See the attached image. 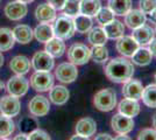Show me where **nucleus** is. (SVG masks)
Returning a JSON list of instances; mask_svg holds the SVG:
<instances>
[{
    "label": "nucleus",
    "instance_id": "18",
    "mask_svg": "<svg viewBox=\"0 0 156 140\" xmlns=\"http://www.w3.org/2000/svg\"><path fill=\"white\" fill-rule=\"evenodd\" d=\"M118 110H119V113L127 116L129 118H134L140 113V104L137 103V100L125 97L124 99L119 103Z\"/></svg>",
    "mask_w": 156,
    "mask_h": 140
},
{
    "label": "nucleus",
    "instance_id": "11",
    "mask_svg": "<svg viewBox=\"0 0 156 140\" xmlns=\"http://www.w3.org/2000/svg\"><path fill=\"white\" fill-rule=\"evenodd\" d=\"M21 109V104L18 97H14L12 95L4 96L0 99V112L7 117H15L18 116Z\"/></svg>",
    "mask_w": 156,
    "mask_h": 140
},
{
    "label": "nucleus",
    "instance_id": "7",
    "mask_svg": "<svg viewBox=\"0 0 156 140\" xmlns=\"http://www.w3.org/2000/svg\"><path fill=\"white\" fill-rule=\"evenodd\" d=\"M55 76L56 78L62 82V83H72L77 80L78 76V70L77 67L71 63V62H64L58 64V67L55 70Z\"/></svg>",
    "mask_w": 156,
    "mask_h": 140
},
{
    "label": "nucleus",
    "instance_id": "29",
    "mask_svg": "<svg viewBox=\"0 0 156 140\" xmlns=\"http://www.w3.org/2000/svg\"><path fill=\"white\" fill-rule=\"evenodd\" d=\"M101 7L100 0H80V14H84L87 16H96L98 11Z\"/></svg>",
    "mask_w": 156,
    "mask_h": 140
},
{
    "label": "nucleus",
    "instance_id": "37",
    "mask_svg": "<svg viewBox=\"0 0 156 140\" xmlns=\"http://www.w3.org/2000/svg\"><path fill=\"white\" fill-rule=\"evenodd\" d=\"M35 128H36V121L33 118H23V119L20 120V130L23 133L27 134L28 132H32Z\"/></svg>",
    "mask_w": 156,
    "mask_h": 140
},
{
    "label": "nucleus",
    "instance_id": "21",
    "mask_svg": "<svg viewBox=\"0 0 156 140\" xmlns=\"http://www.w3.org/2000/svg\"><path fill=\"white\" fill-rule=\"evenodd\" d=\"M69 97H70V92L63 85H55L50 89L49 98H50V102L55 105H64L69 100Z\"/></svg>",
    "mask_w": 156,
    "mask_h": 140
},
{
    "label": "nucleus",
    "instance_id": "3",
    "mask_svg": "<svg viewBox=\"0 0 156 140\" xmlns=\"http://www.w3.org/2000/svg\"><path fill=\"white\" fill-rule=\"evenodd\" d=\"M52 31H54V36L59 38L63 41L71 39L76 33L73 19L66 15H61L58 18H56L54 20Z\"/></svg>",
    "mask_w": 156,
    "mask_h": 140
},
{
    "label": "nucleus",
    "instance_id": "23",
    "mask_svg": "<svg viewBox=\"0 0 156 140\" xmlns=\"http://www.w3.org/2000/svg\"><path fill=\"white\" fill-rule=\"evenodd\" d=\"M14 39L21 45H27L33 40L34 32L29 26L27 25H19L13 29Z\"/></svg>",
    "mask_w": 156,
    "mask_h": 140
},
{
    "label": "nucleus",
    "instance_id": "50",
    "mask_svg": "<svg viewBox=\"0 0 156 140\" xmlns=\"http://www.w3.org/2000/svg\"><path fill=\"white\" fill-rule=\"evenodd\" d=\"M19 1H21V2H25V4H30V2H33L34 0H19Z\"/></svg>",
    "mask_w": 156,
    "mask_h": 140
},
{
    "label": "nucleus",
    "instance_id": "12",
    "mask_svg": "<svg viewBox=\"0 0 156 140\" xmlns=\"http://www.w3.org/2000/svg\"><path fill=\"white\" fill-rule=\"evenodd\" d=\"M140 47L135 39L133 36H121L117 39L115 48H117L118 53L122 55L124 57H132V55L136 52V49Z\"/></svg>",
    "mask_w": 156,
    "mask_h": 140
},
{
    "label": "nucleus",
    "instance_id": "35",
    "mask_svg": "<svg viewBox=\"0 0 156 140\" xmlns=\"http://www.w3.org/2000/svg\"><path fill=\"white\" fill-rule=\"evenodd\" d=\"M114 15L115 14L113 13L108 7H100V9L96 14V20L100 26H105L108 22L114 20Z\"/></svg>",
    "mask_w": 156,
    "mask_h": 140
},
{
    "label": "nucleus",
    "instance_id": "22",
    "mask_svg": "<svg viewBox=\"0 0 156 140\" xmlns=\"http://www.w3.org/2000/svg\"><path fill=\"white\" fill-rule=\"evenodd\" d=\"M103 29H104L105 34L107 36V39H112V40H117L119 38H121L125 33V26L121 21L119 20H114L108 22L107 25L103 26Z\"/></svg>",
    "mask_w": 156,
    "mask_h": 140
},
{
    "label": "nucleus",
    "instance_id": "41",
    "mask_svg": "<svg viewBox=\"0 0 156 140\" xmlns=\"http://www.w3.org/2000/svg\"><path fill=\"white\" fill-rule=\"evenodd\" d=\"M47 1H48V4L51 5L55 9L61 11V9H63V7H64V5L66 4L68 0H47Z\"/></svg>",
    "mask_w": 156,
    "mask_h": 140
},
{
    "label": "nucleus",
    "instance_id": "51",
    "mask_svg": "<svg viewBox=\"0 0 156 140\" xmlns=\"http://www.w3.org/2000/svg\"><path fill=\"white\" fill-rule=\"evenodd\" d=\"M4 88H5V83H4L2 81H0V90H1V89H4Z\"/></svg>",
    "mask_w": 156,
    "mask_h": 140
},
{
    "label": "nucleus",
    "instance_id": "40",
    "mask_svg": "<svg viewBox=\"0 0 156 140\" xmlns=\"http://www.w3.org/2000/svg\"><path fill=\"white\" fill-rule=\"evenodd\" d=\"M139 140H156L155 128H143L137 134Z\"/></svg>",
    "mask_w": 156,
    "mask_h": 140
},
{
    "label": "nucleus",
    "instance_id": "15",
    "mask_svg": "<svg viewBox=\"0 0 156 140\" xmlns=\"http://www.w3.org/2000/svg\"><path fill=\"white\" fill-rule=\"evenodd\" d=\"M155 35V31L150 26L147 25H142L141 27H137L135 29H133V38L135 39L137 43L140 46H144V45H149L151 40L154 39Z\"/></svg>",
    "mask_w": 156,
    "mask_h": 140
},
{
    "label": "nucleus",
    "instance_id": "2",
    "mask_svg": "<svg viewBox=\"0 0 156 140\" xmlns=\"http://www.w3.org/2000/svg\"><path fill=\"white\" fill-rule=\"evenodd\" d=\"M93 104L99 111H103V112L112 111L117 106V93L111 88L103 89L94 95Z\"/></svg>",
    "mask_w": 156,
    "mask_h": 140
},
{
    "label": "nucleus",
    "instance_id": "6",
    "mask_svg": "<svg viewBox=\"0 0 156 140\" xmlns=\"http://www.w3.org/2000/svg\"><path fill=\"white\" fill-rule=\"evenodd\" d=\"M6 89L9 95L20 98L27 93L29 89V82L23 77V75H16L9 78V81L7 82Z\"/></svg>",
    "mask_w": 156,
    "mask_h": 140
},
{
    "label": "nucleus",
    "instance_id": "5",
    "mask_svg": "<svg viewBox=\"0 0 156 140\" xmlns=\"http://www.w3.org/2000/svg\"><path fill=\"white\" fill-rule=\"evenodd\" d=\"M30 85L39 92L49 91L54 85V76L50 71H35L30 78Z\"/></svg>",
    "mask_w": 156,
    "mask_h": 140
},
{
    "label": "nucleus",
    "instance_id": "52",
    "mask_svg": "<svg viewBox=\"0 0 156 140\" xmlns=\"http://www.w3.org/2000/svg\"><path fill=\"white\" fill-rule=\"evenodd\" d=\"M154 80H155V83H156V74H155V76H154Z\"/></svg>",
    "mask_w": 156,
    "mask_h": 140
},
{
    "label": "nucleus",
    "instance_id": "30",
    "mask_svg": "<svg viewBox=\"0 0 156 140\" xmlns=\"http://www.w3.org/2000/svg\"><path fill=\"white\" fill-rule=\"evenodd\" d=\"M15 130V124L11 117L0 114V139H6Z\"/></svg>",
    "mask_w": 156,
    "mask_h": 140
},
{
    "label": "nucleus",
    "instance_id": "14",
    "mask_svg": "<svg viewBox=\"0 0 156 140\" xmlns=\"http://www.w3.org/2000/svg\"><path fill=\"white\" fill-rule=\"evenodd\" d=\"M143 91V85L140 81L137 80H128L125 82L124 88H122V95L126 98H130V99L139 100L141 99Z\"/></svg>",
    "mask_w": 156,
    "mask_h": 140
},
{
    "label": "nucleus",
    "instance_id": "34",
    "mask_svg": "<svg viewBox=\"0 0 156 140\" xmlns=\"http://www.w3.org/2000/svg\"><path fill=\"white\" fill-rule=\"evenodd\" d=\"M91 50V56L90 59L97 62V63H104L108 60V50L105 47V45H99V46H93L90 49Z\"/></svg>",
    "mask_w": 156,
    "mask_h": 140
},
{
    "label": "nucleus",
    "instance_id": "49",
    "mask_svg": "<svg viewBox=\"0 0 156 140\" xmlns=\"http://www.w3.org/2000/svg\"><path fill=\"white\" fill-rule=\"evenodd\" d=\"M2 64H4V56H2V54L0 53V68L2 67Z\"/></svg>",
    "mask_w": 156,
    "mask_h": 140
},
{
    "label": "nucleus",
    "instance_id": "33",
    "mask_svg": "<svg viewBox=\"0 0 156 140\" xmlns=\"http://www.w3.org/2000/svg\"><path fill=\"white\" fill-rule=\"evenodd\" d=\"M142 102L146 106L155 109L156 107V83L149 84L146 88H143L142 91Z\"/></svg>",
    "mask_w": 156,
    "mask_h": 140
},
{
    "label": "nucleus",
    "instance_id": "4",
    "mask_svg": "<svg viewBox=\"0 0 156 140\" xmlns=\"http://www.w3.org/2000/svg\"><path fill=\"white\" fill-rule=\"evenodd\" d=\"M91 50L84 43H73L68 49V60L75 66H83L90 60Z\"/></svg>",
    "mask_w": 156,
    "mask_h": 140
},
{
    "label": "nucleus",
    "instance_id": "48",
    "mask_svg": "<svg viewBox=\"0 0 156 140\" xmlns=\"http://www.w3.org/2000/svg\"><path fill=\"white\" fill-rule=\"evenodd\" d=\"M151 125H153V127L156 130V113H154L153 118H151Z\"/></svg>",
    "mask_w": 156,
    "mask_h": 140
},
{
    "label": "nucleus",
    "instance_id": "1",
    "mask_svg": "<svg viewBox=\"0 0 156 140\" xmlns=\"http://www.w3.org/2000/svg\"><path fill=\"white\" fill-rule=\"evenodd\" d=\"M105 75L114 83H125L134 75V66L126 57H114L105 67Z\"/></svg>",
    "mask_w": 156,
    "mask_h": 140
},
{
    "label": "nucleus",
    "instance_id": "16",
    "mask_svg": "<svg viewBox=\"0 0 156 140\" xmlns=\"http://www.w3.org/2000/svg\"><path fill=\"white\" fill-rule=\"evenodd\" d=\"M35 18L41 23H50L56 19V9L49 4H41L35 9Z\"/></svg>",
    "mask_w": 156,
    "mask_h": 140
},
{
    "label": "nucleus",
    "instance_id": "9",
    "mask_svg": "<svg viewBox=\"0 0 156 140\" xmlns=\"http://www.w3.org/2000/svg\"><path fill=\"white\" fill-rule=\"evenodd\" d=\"M111 126L115 133L128 134L134 128V121H133V118H129L121 113H117L112 117Z\"/></svg>",
    "mask_w": 156,
    "mask_h": 140
},
{
    "label": "nucleus",
    "instance_id": "13",
    "mask_svg": "<svg viewBox=\"0 0 156 140\" xmlns=\"http://www.w3.org/2000/svg\"><path fill=\"white\" fill-rule=\"evenodd\" d=\"M27 12H28V8H27L26 4L21 2L19 0L8 2L5 7V15L12 21L21 20L22 18L26 16Z\"/></svg>",
    "mask_w": 156,
    "mask_h": 140
},
{
    "label": "nucleus",
    "instance_id": "31",
    "mask_svg": "<svg viewBox=\"0 0 156 140\" xmlns=\"http://www.w3.org/2000/svg\"><path fill=\"white\" fill-rule=\"evenodd\" d=\"M87 40L92 46H99V45H105L107 42V36L105 34L103 27H96L91 28L87 32Z\"/></svg>",
    "mask_w": 156,
    "mask_h": 140
},
{
    "label": "nucleus",
    "instance_id": "20",
    "mask_svg": "<svg viewBox=\"0 0 156 140\" xmlns=\"http://www.w3.org/2000/svg\"><path fill=\"white\" fill-rule=\"evenodd\" d=\"M97 131V124L92 118H82L76 124V133L84 135L85 138H90L94 135Z\"/></svg>",
    "mask_w": 156,
    "mask_h": 140
},
{
    "label": "nucleus",
    "instance_id": "43",
    "mask_svg": "<svg viewBox=\"0 0 156 140\" xmlns=\"http://www.w3.org/2000/svg\"><path fill=\"white\" fill-rule=\"evenodd\" d=\"M149 50L151 52L153 56H156V39L154 38L149 43Z\"/></svg>",
    "mask_w": 156,
    "mask_h": 140
},
{
    "label": "nucleus",
    "instance_id": "8",
    "mask_svg": "<svg viewBox=\"0 0 156 140\" xmlns=\"http://www.w3.org/2000/svg\"><path fill=\"white\" fill-rule=\"evenodd\" d=\"M28 109L34 117H44L50 111V103L47 97L42 95H37L30 99L28 104Z\"/></svg>",
    "mask_w": 156,
    "mask_h": 140
},
{
    "label": "nucleus",
    "instance_id": "42",
    "mask_svg": "<svg viewBox=\"0 0 156 140\" xmlns=\"http://www.w3.org/2000/svg\"><path fill=\"white\" fill-rule=\"evenodd\" d=\"M113 139V137H111L108 133H100L96 135V140H111Z\"/></svg>",
    "mask_w": 156,
    "mask_h": 140
},
{
    "label": "nucleus",
    "instance_id": "17",
    "mask_svg": "<svg viewBox=\"0 0 156 140\" xmlns=\"http://www.w3.org/2000/svg\"><path fill=\"white\" fill-rule=\"evenodd\" d=\"M147 18L146 14L140 9H129L125 14V23L130 29H135L146 23Z\"/></svg>",
    "mask_w": 156,
    "mask_h": 140
},
{
    "label": "nucleus",
    "instance_id": "24",
    "mask_svg": "<svg viewBox=\"0 0 156 140\" xmlns=\"http://www.w3.org/2000/svg\"><path fill=\"white\" fill-rule=\"evenodd\" d=\"M46 52L52 57H61L65 52V43L62 39L54 36L46 42Z\"/></svg>",
    "mask_w": 156,
    "mask_h": 140
},
{
    "label": "nucleus",
    "instance_id": "28",
    "mask_svg": "<svg viewBox=\"0 0 156 140\" xmlns=\"http://www.w3.org/2000/svg\"><path fill=\"white\" fill-rule=\"evenodd\" d=\"M108 8L115 15L124 16L132 9V0H108Z\"/></svg>",
    "mask_w": 156,
    "mask_h": 140
},
{
    "label": "nucleus",
    "instance_id": "36",
    "mask_svg": "<svg viewBox=\"0 0 156 140\" xmlns=\"http://www.w3.org/2000/svg\"><path fill=\"white\" fill-rule=\"evenodd\" d=\"M79 8H80V0H68L63 7L64 15L70 16V18H75L78 14H80Z\"/></svg>",
    "mask_w": 156,
    "mask_h": 140
},
{
    "label": "nucleus",
    "instance_id": "47",
    "mask_svg": "<svg viewBox=\"0 0 156 140\" xmlns=\"http://www.w3.org/2000/svg\"><path fill=\"white\" fill-rule=\"evenodd\" d=\"M114 139H117V140H122V139H126V140H128L129 139V137H127L126 134H120L119 137H115Z\"/></svg>",
    "mask_w": 156,
    "mask_h": 140
},
{
    "label": "nucleus",
    "instance_id": "46",
    "mask_svg": "<svg viewBox=\"0 0 156 140\" xmlns=\"http://www.w3.org/2000/svg\"><path fill=\"white\" fill-rule=\"evenodd\" d=\"M150 20L153 21L154 23H156V8L150 13Z\"/></svg>",
    "mask_w": 156,
    "mask_h": 140
},
{
    "label": "nucleus",
    "instance_id": "38",
    "mask_svg": "<svg viewBox=\"0 0 156 140\" xmlns=\"http://www.w3.org/2000/svg\"><path fill=\"white\" fill-rule=\"evenodd\" d=\"M28 139L29 140H50V135L47 133L46 131L41 130V128H35L32 132L28 134Z\"/></svg>",
    "mask_w": 156,
    "mask_h": 140
},
{
    "label": "nucleus",
    "instance_id": "53",
    "mask_svg": "<svg viewBox=\"0 0 156 140\" xmlns=\"http://www.w3.org/2000/svg\"><path fill=\"white\" fill-rule=\"evenodd\" d=\"M155 33H156V27H155Z\"/></svg>",
    "mask_w": 156,
    "mask_h": 140
},
{
    "label": "nucleus",
    "instance_id": "32",
    "mask_svg": "<svg viewBox=\"0 0 156 140\" xmlns=\"http://www.w3.org/2000/svg\"><path fill=\"white\" fill-rule=\"evenodd\" d=\"M73 23H75L76 32L80 34H85L92 28L93 22H92L91 16H87L84 14H78L77 16H75V19H73Z\"/></svg>",
    "mask_w": 156,
    "mask_h": 140
},
{
    "label": "nucleus",
    "instance_id": "19",
    "mask_svg": "<svg viewBox=\"0 0 156 140\" xmlns=\"http://www.w3.org/2000/svg\"><path fill=\"white\" fill-rule=\"evenodd\" d=\"M30 61L28 57L23 55H18L13 57L9 62V68L12 69V71L16 75H26L30 70Z\"/></svg>",
    "mask_w": 156,
    "mask_h": 140
},
{
    "label": "nucleus",
    "instance_id": "26",
    "mask_svg": "<svg viewBox=\"0 0 156 140\" xmlns=\"http://www.w3.org/2000/svg\"><path fill=\"white\" fill-rule=\"evenodd\" d=\"M34 32V36L35 39L41 42V43H46L54 38V31H52V26L49 23H40L39 26L33 31Z\"/></svg>",
    "mask_w": 156,
    "mask_h": 140
},
{
    "label": "nucleus",
    "instance_id": "44",
    "mask_svg": "<svg viewBox=\"0 0 156 140\" xmlns=\"http://www.w3.org/2000/svg\"><path fill=\"white\" fill-rule=\"evenodd\" d=\"M70 139H71V140H85V139H87V138H85L84 135H82V134L76 133L75 135H72Z\"/></svg>",
    "mask_w": 156,
    "mask_h": 140
},
{
    "label": "nucleus",
    "instance_id": "27",
    "mask_svg": "<svg viewBox=\"0 0 156 140\" xmlns=\"http://www.w3.org/2000/svg\"><path fill=\"white\" fill-rule=\"evenodd\" d=\"M15 43L13 31L9 28H0V52L12 49Z\"/></svg>",
    "mask_w": 156,
    "mask_h": 140
},
{
    "label": "nucleus",
    "instance_id": "39",
    "mask_svg": "<svg viewBox=\"0 0 156 140\" xmlns=\"http://www.w3.org/2000/svg\"><path fill=\"white\" fill-rule=\"evenodd\" d=\"M139 6L144 14H150L156 8V0H140Z\"/></svg>",
    "mask_w": 156,
    "mask_h": 140
},
{
    "label": "nucleus",
    "instance_id": "25",
    "mask_svg": "<svg viewBox=\"0 0 156 140\" xmlns=\"http://www.w3.org/2000/svg\"><path fill=\"white\" fill-rule=\"evenodd\" d=\"M151 60H153V54L149 50V48H146V47H139L136 52L132 55L133 63H135L136 66H140V67L148 66Z\"/></svg>",
    "mask_w": 156,
    "mask_h": 140
},
{
    "label": "nucleus",
    "instance_id": "45",
    "mask_svg": "<svg viewBox=\"0 0 156 140\" xmlns=\"http://www.w3.org/2000/svg\"><path fill=\"white\" fill-rule=\"evenodd\" d=\"M15 140H20V139H22V140H25V139H28V134H26V133H20V134H18L15 138H14Z\"/></svg>",
    "mask_w": 156,
    "mask_h": 140
},
{
    "label": "nucleus",
    "instance_id": "10",
    "mask_svg": "<svg viewBox=\"0 0 156 140\" xmlns=\"http://www.w3.org/2000/svg\"><path fill=\"white\" fill-rule=\"evenodd\" d=\"M30 63L35 71H50L54 68V57L46 50H40L34 54Z\"/></svg>",
    "mask_w": 156,
    "mask_h": 140
}]
</instances>
